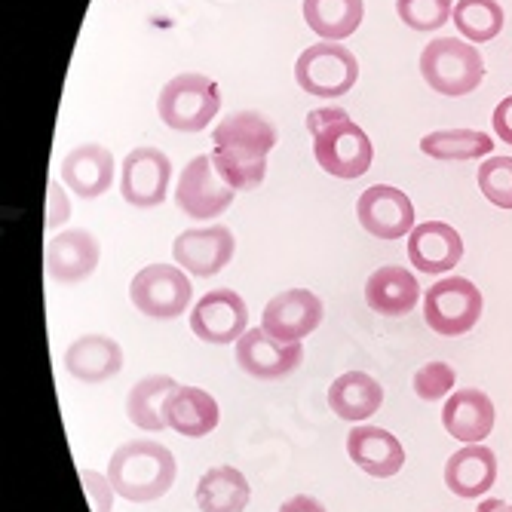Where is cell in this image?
I'll use <instances>...</instances> for the list:
<instances>
[{"label": "cell", "instance_id": "1", "mask_svg": "<svg viewBox=\"0 0 512 512\" xmlns=\"http://www.w3.org/2000/svg\"><path fill=\"white\" fill-rule=\"evenodd\" d=\"M212 163L234 191H255L267 172V154L276 145V126L258 111L227 114L212 132Z\"/></svg>", "mask_w": 512, "mask_h": 512}, {"label": "cell", "instance_id": "2", "mask_svg": "<svg viewBox=\"0 0 512 512\" xmlns=\"http://www.w3.org/2000/svg\"><path fill=\"white\" fill-rule=\"evenodd\" d=\"M175 470V454L166 445L154 439H135L111 454L108 479L129 503H151L172 488Z\"/></svg>", "mask_w": 512, "mask_h": 512}, {"label": "cell", "instance_id": "3", "mask_svg": "<svg viewBox=\"0 0 512 512\" xmlns=\"http://www.w3.org/2000/svg\"><path fill=\"white\" fill-rule=\"evenodd\" d=\"M316 163L335 178H359L375 160L371 138L341 108H316L307 114Z\"/></svg>", "mask_w": 512, "mask_h": 512}, {"label": "cell", "instance_id": "4", "mask_svg": "<svg viewBox=\"0 0 512 512\" xmlns=\"http://www.w3.org/2000/svg\"><path fill=\"white\" fill-rule=\"evenodd\" d=\"M421 74L439 96H467L485 77V59L467 40L436 37L421 56Z\"/></svg>", "mask_w": 512, "mask_h": 512}, {"label": "cell", "instance_id": "5", "mask_svg": "<svg viewBox=\"0 0 512 512\" xmlns=\"http://www.w3.org/2000/svg\"><path fill=\"white\" fill-rule=\"evenodd\" d=\"M221 108L218 83L203 74H178L160 92V120L175 132H203Z\"/></svg>", "mask_w": 512, "mask_h": 512}, {"label": "cell", "instance_id": "6", "mask_svg": "<svg viewBox=\"0 0 512 512\" xmlns=\"http://www.w3.org/2000/svg\"><path fill=\"white\" fill-rule=\"evenodd\" d=\"M359 62L338 40L313 43L295 62V80L304 92L319 99H338L356 86Z\"/></svg>", "mask_w": 512, "mask_h": 512}, {"label": "cell", "instance_id": "7", "mask_svg": "<svg viewBox=\"0 0 512 512\" xmlns=\"http://www.w3.org/2000/svg\"><path fill=\"white\" fill-rule=\"evenodd\" d=\"M424 316L430 329L445 338L467 335L482 316V292L467 276H448L424 295Z\"/></svg>", "mask_w": 512, "mask_h": 512}, {"label": "cell", "instance_id": "8", "mask_svg": "<svg viewBox=\"0 0 512 512\" xmlns=\"http://www.w3.org/2000/svg\"><path fill=\"white\" fill-rule=\"evenodd\" d=\"M129 298L151 319H175L191 304L194 289H191V279L175 264H151L135 273L129 286Z\"/></svg>", "mask_w": 512, "mask_h": 512}, {"label": "cell", "instance_id": "9", "mask_svg": "<svg viewBox=\"0 0 512 512\" xmlns=\"http://www.w3.org/2000/svg\"><path fill=\"white\" fill-rule=\"evenodd\" d=\"M234 194L237 191L218 175L212 157L200 154L181 169L175 203H178V209H184V215L206 221V218H218L230 203H234Z\"/></svg>", "mask_w": 512, "mask_h": 512}, {"label": "cell", "instance_id": "10", "mask_svg": "<svg viewBox=\"0 0 512 512\" xmlns=\"http://www.w3.org/2000/svg\"><path fill=\"white\" fill-rule=\"evenodd\" d=\"M172 163L160 148H135L123 160L120 194L135 209H154L163 206L169 194Z\"/></svg>", "mask_w": 512, "mask_h": 512}, {"label": "cell", "instance_id": "11", "mask_svg": "<svg viewBox=\"0 0 512 512\" xmlns=\"http://www.w3.org/2000/svg\"><path fill=\"white\" fill-rule=\"evenodd\" d=\"M191 332L206 344H234L249 332V307L237 292L215 289L197 301Z\"/></svg>", "mask_w": 512, "mask_h": 512}, {"label": "cell", "instance_id": "12", "mask_svg": "<svg viewBox=\"0 0 512 512\" xmlns=\"http://www.w3.org/2000/svg\"><path fill=\"white\" fill-rule=\"evenodd\" d=\"M322 322V301L307 289H289L267 301L261 313V329L276 341L301 344Z\"/></svg>", "mask_w": 512, "mask_h": 512}, {"label": "cell", "instance_id": "13", "mask_svg": "<svg viewBox=\"0 0 512 512\" xmlns=\"http://www.w3.org/2000/svg\"><path fill=\"white\" fill-rule=\"evenodd\" d=\"M356 215L365 234L378 237V240H399L414 230V206L411 200L390 184H375L368 188L359 203Z\"/></svg>", "mask_w": 512, "mask_h": 512}, {"label": "cell", "instance_id": "14", "mask_svg": "<svg viewBox=\"0 0 512 512\" xmlns=\"http://www.w3.org/2000/svg\"><path fill=\"white\" fill-rule=\"evenodd\" d=\"M102 246L89 230H65L46 243V276L59 286H77L99 267Z\"/></svg>", "mask_w": 512, "mask_h": 512}, {"label": "cell", "instance_id": "15", "mask_svg": "<svg viewBox=\"0 0 512 512\" xmlns=\"http://www.w3.org/2000/svg\"><path fill=\"white\" fill-rule=\"evenodd\" d=\"M301 359H304V347L301 344L276 341L264 329H249L237 341V362H240V368L246 371V375L258 378V381H279V378L292 375V371L301 365Z\"/></svg>", "mask_w": 512, "mask_h": 512}, {"label": "cell", "instance_id": "16", "mask_svg": "<svg viewBox=\"0 0 512 512\" xmlns=\"http://www.w3.org/2000/svg\"><path fill=\"white\" fill-rule=\"evenodd\" d=\"M237 240L227 227H203V230H184L172 243V258L194 276H215L234 258Z\"/></svg>", "mask_w": 512, "mask_h": 512}, {"label": "cell", "instance_id": "17", "mask_svg": "<svg viewBox=\"0 0 512 512\" xmlns=\"http://www.w3.org/2000/svg\"><path fill=\"white\" fill-rule=\"evenodd\" d=\"M408 258L421 273L439 276V273H448L451 267L460 264L463 240H460L457 230L445 221L417 224L408 234Z\"/></svg>", "mask_w": 512, "mask_h": 512}, {"label": "cell", "instance_id": "18", "mask_svg": "<svg viewBox=\"0 0 512 512\" xmlns=\"http://www.w3.org/2000/svg\"><path fill=\"white\" fill-rule=\"evenodd\" d=\"M347 454L356 467L375 479H390L405 467L402 442L381 427H356L347 436Z\"/></svg>", "mask_w": 512, "mask_h": 512}, {"label": "cell", "instance_id": "19", "mask_svg": "<svg viewBox=\"0 0 512 512\" xmlns=\"http://www.w3.org/2000/svg\"><path fill=\"white\" fill-rule=\"evenodd\" d=\"M494 421H497L494 402L482 390H457L448 396L442 408L445 430L467 445H479L482 439H488L494 430Z\"/></svg>", "mask_w": 512, "mask_h": 512}, {"label": "cell", "instance_id": "20", "mask_svg": "<svg viewBox=\"0 0 512 512\" xmlns=\"http://www.w3.org/2000/svg\"><path fill=\"white\" fill-rule=\"evenodd\" d=\"M123 368V350L108 335H83L65 350V371L83 384H105Z\"/></svg>", "mask_w": 512, "mask_h": 512}, {"label": "cell", "instance_id": "21", "mask_svg": "<svg viewBox=\"0 0 512 512\" xmlns=\"http://www.w3.org/2000/svg\"><path fill=\"white\" fill-rule=\"evenodd\" d=\"M163 417L169 430L191 439H203L218 427L221 411L212 393L200 387H175L163 405Z\"/></svg>", "mask_w": 512, "mask_h": 512}, {"label": "cell", "instance_id": "22", "mask_svg": "<svg viewBox=\"0 0 512 512\" xmlns=\"http://www.w3.org/2000/svg\"><path fill=\"white\" fill-rule=\"evenodd\" d=\"M62 181L80 197L96 200L114 184V157L102 145H80L62 160Z\"/></svg>", "mask_w": 512, "mask_h": 512}, {"label": "cell", "instance_id": "23", "mask_svg": "<svg viewBox=\"0 0 512 512\" xmlns=\"http://www.w3.org/2000/svg\"><path fill=\"white\" fill-rule=\"evenodd\" d=\"M494 479H497V454L485 445L460 448L445 463V485L451 494L463 500L488 494Z\"/></svg>", "mask_w": 512, "mask_h": 512}, {"label": "cell", "instance_id": "24", "mask_svg": "<svg viewBox=\"0 0 512 512\" xmlns=\"http://www.w3.org/2000/svg\"><path fill=\"white\" fill-rule=\"evenodd\" d=\"M365 301L381 316H408L421 301V283L405 267H381L368 276Z\"/></svg>", "mask_w": 512, "mask_h": 512}, {"label": "cell", "instance_id": "25", "mask_svg": "<svg viewBox=\"0 0 512 512\" xmlns=\"http://www.w3.org/2000/svg\"><path fill=\"white\" fill-rule=\"evenodd\" d=\"M329 405L341 421H365L384 405V387L365 375V371H347L329 387Z\"/></svg>", "mask_w": 512, "mask_h": 512}, {"label": "cell", "instance_id": "26", "mask_svg": "<svg viewBox=\"0 0 512 512\" xmlns=\"http://www.w3.org/2000/svg\"><path fill=\"white\" fill-rule=\"evenodd\" d=\"M252 488L237 467H212L197 482V506L203 512H243Z\"/></svg>", "mask_w": 512, "mask_h": 512}, {"label": "cell", "instance_id": "27", "mask_svg": "<svg viewBox=\"0 0 512 512\" xmlns=\"http://www.w3.org/2000/svg\"><path fill=\"white\" fill-rule=\"evenodd\" d=\"M178 387V381H172L169 375H151L145 381H138L129 396H126V414L129 421L138 430H151L160 433L166 430V417H163V405L169 399V393Z\"/></svg>", "mask_w": 512, "mask_h": 512}, {"label": "cell", "instance_id": "28", "mask_svg": "<svg viewBox=\"0 0 512 512\" xmlns=\"http://www.w3.org/2000/svg\"><path fill=\"white\" fill-rule=\"evenodd\" d=\"M362 0H304V22L322 40H344L362 22Z\"/></svg>", "mask_w": 512, "mask_h": 512}, {"label": "cell", "instance_id": "29", "mask_svg": "<svg viewBox=\"0 0 512 512\" xmlns=\"http://www.w3.org/2000/svg\"><path fill=\"white\" fill-rule=\"evenodd\" d=\"M421 151L433 160H479L494 151V138L479 129H442L421 138Z\"/></svg>", "mask_w": 512, "mask_h": 512}, {"label": "cell", "instance_id": "30", "mask_svg": "<svg viewBox=\"0 0 512 512\" xmlns=\"http://www.w3.org/2000/svg\"><path fill=\"white\" fill-rule=\"evenodd\" d=\"M451 19L470 43L494 40L503 31V10L497 0H460Z\"/></svg>", "mask_w": 512, "mask_h": 512}, {"label": "cell", "instance_id": "31", "mask_svg": "<svg viewBox=\"0 0 512 512\" xmlns=\"http://www.w3.org/2000/svg\"><path fill=\"white\" fill-rule=\"evenodd\" d=\"M396 13L411 31H439L451 16V0H396Z\"/></svg>", "mask_w": 512, "mask_h": 512}, {"label": "cell", "instance_id": "32", "mask_svg": "<svg viewBox=\"0 0 512 512\" xmlns=\"http://www.w3.org/2000/svg\"><path fill=\"white\" fill-rule=\"evenodd\" d=\"M479 188L497 209H512V157H491L479 166Z\"/></svg>", "mask_w": 512, "mask_h": 512}, {"label": "cell", "instance_id": "33", "mask_svg": "<svg viewBox=\"0 0 512 512\" xmlns=\"http://www.w3.org/2000/svg\"><path fill=\"white\" fill-rule=\"evenodd\" d=\"M457 375L448 362H427L424 368L414 371V393L424 402H439L451 393Z\"/></svg>", "mask_w": 512, "mask_h": 512}, {"label": "cell", "instance_id": "34", "mask_svg": "<svg viewBox=\"0 0 512 512\" xmlns=\"http://www.w3.org/2000/svg\"><path fill=\"white\" fill-rule=\"evenodd\" d=\"M80 482H83V491L89 497V506L92 512H111L114 509V485L108 476H99L92 470H80Z\"/></svg>", "mask_w": 512, "mask_h": 512}, {"label": "cell", "instance_id": "35", "mask_svg": "<svg viewBox=\"0 0 512 512\" xmlns=\"http://www.w3.org/2000/svg\"><path fill=\"white\" fill-rule=\"evenodd\" d=\"M68 215H71V206H68L62 184L50 181V188H46V230H56L59 224H65Z\"/></svg>", "mask_w": 512, "mask_h": 512}, {"label": "cell", "instance_id": "36", "mask_svg": "<svg viewBox=\"0 0 512 512\" xmlns=\"http://www.w3.org/2000/svg\"><path fill=\"white\" fill-rule=\"evenodd\" d=\"M491 123H494V132H497L500 142L512 145V96H506V99L494 108Z\"/></svg>", "mask_w": 512, "mask_h": 512}, {"label": "cell", "instance_id": "37", "mask_svg": "<svg viewBox=\"0 0 512 512\" xmlns=\"http://www.w3.org/2000/svg\"><path fill=\"white\" fill-rule=\"evenodd\" d=\"M279 512H329L316 497H307V494H298V497H289L283 506H279Z\"/></svg>", "mask_w": 512, "mask_h": 512}, {"label": "cell", "instance_id": "38", "mask_svg": "<svg viewBox=\"0 0 512 512\" xmlns=\"http://www.w3.org/2000/svg\"><path fill=\"white\" fill-rule=\"evenodd\" d=\"M479 512H512V503H503V500H485V503H479Z\"/></svg>", "mask_w": 512, "mask_h": 512}]
</instances>
